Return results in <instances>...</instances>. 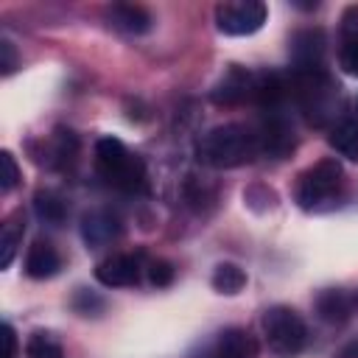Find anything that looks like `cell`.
<instances>
[{"label": "cell", "instance_id": "9", "mask_svg": "<svg viewBox=\"0 0 358 358\" xmlns=\"http://www.w3.org/2000/svg\"><path fill=\"white\" fill-rule=\"evenodd\" d=\"M193 358H260V350L249 330L227 327L215 333Z\"/></svg>", "mask_w": 358, "mask_h": 358}, {"label": "cell", "instance_id": "28", "mask_svg": "<svg viewBox=\"0 0 358 358\" xmlns=\"http://www.w3.org/2000/svg\"><path fill=\"white\" fill-rule=\"evenodd\" d=\"M355 112H358V98H355Z\"/></svg>", "mask_w": 358, "mask_h": 358}, {"label": "cell", "instance_id": "5", "mask_svg": "<svg viewBox=\"0 0 358 358\" xmlns=\"http://www.w3.org/2000/svg\"><path fill=\"white\" fill-rule=\"evenodd\" d=\"M341 187H344V168L338 159L327 157L310 165L308 171H302L296 182V201L302 210H319L330 204L341 193Z\"/></svg>", "mask_w": 358, "mask_h": 358}, {"label": "cell", "instance_id": "20", "mask_svg": "<svg viewBox=\"0 0 358 358\" xmlns=\"http://www.w3.org/2000/svg\"><path fill=\"white\" fill-rule=\"evenodd\" d=\"M25 355L28 358H64V350H62V344H59V338L53 333L36 330L25 341Z\"/></svg>", "mask_w": 358, "mask_h": 358}, {"label": "cell", "instance_id": "6", "mask_svg": "<svg viewBox=\"0 0 358 358\" xmlns=\"http://www.w3.org/2000/svg\"><path fill=\"white\" fill-rule=\"evenodd\" d=\"M268 11L260 0H227L215 6V28L227 36H249L263 28Z\"/></svg>", "mask_w": 358, "mask_h": 358}, {"label": "cell", "instance_id": "8", "mask_svg": "<svg viewBox=\"0 0 358 358\" xmlns=\"http://www.w3.org/2000/svg\"><path fill=\"white\" fill-rule=\"evenodd\" d=\"M327 36L322 28H302L291 36V73H313L324 67Z\"/></svg>", "mask_w": 358, "mask_h": 358}, {"label": "cell", "instance_id": "1", "mask_svg": "<svg viewBox=\"0 0 358 358\" xmlns=\"http://www.w3.org/2000/svg\"><path fill=\"white\" fill-rule=\"evenodd\" d=\"M257 154H260L257 131L243 126V123L215 126L199 143L201 162H207L213 168H238V165L252 162Z\"/></svg>", "mask_w": 358, "mask_h": 358}, {"label": "cell", "instance_id": "19", "mask_svg": "<svg viewBox=\"0 0 358 358\" xmlns=\"http://www.w3.org/2000/svg\"><path fill=\"white\" fill-rule=\"evenodd\" d=\"M210 282H213V288L218 294H229L232 296L246 285V271L241 266H235V263H218Z\"/></svg>", "mask_w": 358, "mask_h": 358}, {"label": "cell", "instance_id": "22", "mask_svg": "<svg viewBox=\"0 0 358 358\" xmlns=\"http://www.w3.org/2000/svg\"><path fill=\"white\" fill-rule=\"evenodd\" d=\"M20 182V168H17V159L11 151H3L0 154V190L8 193L14 185Z\"/></svg>", "mask_w": 358, "mask_h": 358}, {"label": "cell", "instance_id": "11", "mask_svg": "<svg viewBox=\"0 0 358 358\" xmlns=\"http://www.w3.org/2000/svg\"><path fill=\"white\" fill-rule=\"evenodd\" d=\"M140 257L137 255H112L95 266V280L106 288H129L140 280Z\"/></svg>", "mask_w": 358, "mask_h": 358}, {"label": "cell", "instance_id": "18", "mask_svg": "<svg viewBox=\"0 0 358 358\" xmlns=\"http://www.w3.org/2000/svg\"><path fill=\"white\" fill-rule=\"evenodd\" d=\"M34 210H36V215H39L45 224H53V227H59V224L67 218V204H64V199L56 196V193H50V190H39V193L34 196Z\"/></svg>", "mask_w": 358, "mask_h": 358}, {"label": "cell", "instance_id": "24", "mask_svg": "<svg viewBox=\"0 0 358 358\" xmlns=\"http://www.w3.org/2000/svg\"><path fill=\"white\" fill-rule=\"evenodd\" d=\"M148 282L157 288H165L173 282V266L168 260H151L148 263Z\"/></svg>", "mask_w": 358, "mask_h": 358}, {"label": "cell", "instance_id": "3", "mask_svg": "<svg viewBox=\"0 0 358 358\" xmlns=\"http://www.w3.org/2000/svg\"><path fill=\"white\" fill-rule=\"evenodd\" d=\"M291 95L299 106V112L308 117L313 126H327L341 106V92L338 84L330 78L327 70H313V73H291Z\"/></svg>", "mask_w": 358, "mask_h": 358}, {"label": "cell", "instance_id": "17", "mask_svg": "<svg viewBox=\"0 0 358 358\" xmlns=\"http://www.w3.org/2000/svg\"><path fill=\"white\" fill-rule=\"evenodd\" d=\"M22 232H25V221L20 215H11L3 227H0V266L8 268L14 255H17V246L22 243Z\"/></svg>", "mask_w": 358, "mask_h": 358}, {"label": "cell", "instance_id": "2", "mask_svg": "<svg viewBox=\"0 0 358 358\" xmlns=\"http://www.w3.org/2000/svg\"><path fill=\"white\" fill-rule=\"evenodd\" d=\"M95 168L106 185L123 193H143L148 185L145 162L117 137H101L95 143Z\"/></svg>", "mask_w": 358, "mask_h": 358}, {"label": "cell", "instance_id": "14", "mask_svg": "<svg viewBox=\"0 0 358 358\" xmlns=\"http://www.w3.org/2000/svg\"><path fill=\"white\" fill-rule=\"evenodd\" d=\"M59 268H62V257H59L56 246L48 243V241H34V246L28 249V257H25V271H28V277H34V280H48V277H53Z\"/></svg>", "mask_w": 358, "mask_h": 358}, {"label": "cell", "instance_id": "26", "mask_svg": "<svg viewBox=\"0 0 358 358\" xmlns=\"http://www.w3.org/2000/svg\"><path fill=\"white\" fill-rule=\"evenodd\" d=\"M0 53H3V62H0V67H3V73L8 76V73L17 67V53H14V45H11L8 39H3V42H0Z\"/></svg>", "mask_w": 358, "mask_h": 358}, {"label": "cell", "instance_id": "23", "mask_svg": "<svg viewBox=\"0 0 358 358\" xmlns=\"http://www.w3.org/2000/svg\"><path fill=\"white\" fill-rule=\"evenodd\" d=\"M73 308H76L78 313H84V316H90V313H101V310H103V299H101L98 294L87 291V288H78L76 296H73Z\"/></svg>", "mask_w": 358, "mask_h": 358}, {"label": "cell", "instance_id": "16", "mask_svg": "<svg viewBox=\"0 0 358 358\" xmlns=\"http://www.w3.org/2000/svg\"><path fill=\"white\" fill-rule=\"evenodd\" d=\"M330 148L350 162H358V120H338L327 137Z\"/></svg>", "mask_w": 358, "mask_h": 358}, {"label": "cell", "instance_id": "25", "mask_svg": "<svg viewBox=\"0 0 358 358\" xmlns=\"http://www.w3.org/2000/svg\"><path fill=\"white\" fill-rule=\"evenodd\" d=\"M0 341H3V355H0V358H17V333H14V327H11L8 322H3V336H0Z\"/></svg>", "mask_w": 358, "mask_h": 358}, {"label": "cell", "instance_id": "15", "mask_svg": "<svg viewBox=\"0 0 358 358\" xmlns=\"http://www.w3.org/2000/svg\"><path fill=\"white\" fill-rule=\"evenodd\" d=\"M316 310H319V316H322L324 322H330V324H341V322L350 319V313H352V302H350V296H347L344 291H338V288H327V291H322V294L316 296Z\"/></svg>", "mask_w": 358, "mask_h": 358}, {"label": "cell", "instance_id": "4", "mask_svg": "<svg viewBox=\"0 0 358 358\" xmlns=\"http://www.w3.org/2000/svg\"><path fill=\"white\" fill-rule=\"evenodd\" d=\"M263 336H266V344L268 350L277 355V358H294L305 350L308 344V324L305 319L288 308V305H274L263 313Z\"/></svg>", "mask_w": 358, "mask_h": 358}, {"label": "cell", "instance_id": "29", "mask_svg": "<svg viewBox=\"0 0 358 358\" xmlns=\"http://www.w3.org/2000/svg\"><path fill=\"white\" fill-rule=\"evenodd\" d=\"M355 305H358V296H355Z\"/></svg>", "mask_w": 358, "mask_h": 358}, {"label": "cell", "instance_id": "10", "mask_svg": "<svg viewBox=\"0 0 358 358\" xmlns=\"http://www.w3.org/2000/svg\"><path fill=\"white\" fill-rule=\"evenodd\" d=\"M255 90H257V73L232 64L218 78L210 95L215 103H243V101H255Z\"/></svg>", "mask_w": 358, "mask_h": 358}, {"label": "cell", "instance_id": "7", "mask_svg": "<svg viewBox=\"0 0 358 358\" xmlns=\"http://www.w3.org/2000/svg\"><path fill=\"white\" fill-rule=\"evenodd\" d=\"M257 131V143H260V154L271 157V159H282L294 151V126L285 115V106H274V109H260V126Z\"/></svg>", "mask_w": 358, "mask_h": 358}, {"label": "cell", "instance_id": "21", "mask_svg": "<svg viewBox=\"0 0 358 358\" xmlns=\"http://www.w3.org/2000/svg\"><path fill=\"white\" fill-rule=\"evenodd\" d=\"M338 64L347 76L358 78V36H344V45L338 50Z\"/></svg>", "mask_w": 358, "mask_h": 358}, {"label": "cell", "instance_id": "12", "mask_svg": "<svg viewBox=\"0 0 358 358\" xmlns=\"http://www.w3.org/2000/svg\"><path fill=\"white\" fill-rule=\"evenodd\" d=\"M117 235H120V221H117V215L109 213V210H90V213L81 218V238H84V243L92 246V249L112 243Z\"/></svg>", "mask_w": 358, "mask_h": 358}, {"label": "cell", "instance_id": "27", "mask_svg": "<svg viewBox=\"0 0 358 358\" xmlns=\"http://www.w3.org/2000/svg\"><path fill=\"white\" fill-rule=\"evenodd\" d=\"M341 358H358V341H352V344L341 352Z\"/></svg>", "mask_w": 358, "mask_h": 358}, {"label": "cell", "instance_id": "13", "mask_svg": "<svg viewBox=\"0 0 358 358\" xmlns=\"http://www.w3.org/2000/svg\"><path fill=\"white\" fill-rule=\"evenodd\" d=\"M109 22L123 31V34H131V36H140V34H148L151 25H154V17L148 8L143 6H134V3H115L109 11H106Z\"/></svg>", "mask_w": 358, "mask_h": 358}]
</instances>
